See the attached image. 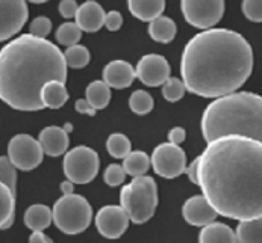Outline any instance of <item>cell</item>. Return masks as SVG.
Listing matches in <instances>:
<instances>
[{"label": "cell", "mask_w": 262, "mask_h": 243, "mask_svg": "<svg viewBox=\"0 0 262 243\" xmlns=\"http://www.w3.org/2000/svg\"><path fill=\"white\" fill-rule=\"evenodd\" d=\"M50 31H52V21H50V18H47L44 15L32 20V23L29 26V34L38 36V38H46L50 34Z\"/></svg>", "instance_id": "35"}, {"label": "cell", "mask_w": 262, "mask_h": 243, "mask_svg": "<svg viewBox=\"0 0 262 243\" xmlns=\"http://www.w3.org/2000/svg\"><path fill=\"white\" fill-rule=\"evenodd\" d=\"M85 99L96 109H105L111 102V88L103 80H94L86 86Z\"/></svg>", "instance_id": "24"}, {"label": "cell", "mask_w": 262, "mask_h": 243, "mask_svg": "<svg viewBox=\"0 0 262 243\" xmlns=\"http://www.w3.org/2000/svg\"><path fill=\"white\" fill-rule=\"evenodd\" d=\"M120 203L134 224H146L153 217L158 207V186L149 175L134 177L123 186Z\"/></svg>", "instance_id": "5"}, {"label": "cell", "mask_w": 262, "mask_h": 243, "mask_svg": "<svg viewBox=\"0 0 262 243\" xmlns=\"http://www.w3.org/2000/svg\"><path fill=\"white\" fill-rule=\"evenodd\" d=\"M64 129H66V132H67V133H70V132L73 130V126L69 123V124H66V127H64Z\"/></svg>", "instance_id": "43"}, {"label": "cell", "mask_w": 262, "mask_h": 243, "mask_svg": "<svg viewBox=\"0 0 262 243\" xmlns=\"http://www.w3.org/2000/svg\"><path fill=\"white\" fill-rule=\"evenodd\" d=\"M176 23L165 15H159L158 18L151 20L149 23V35L150 38L156 42L161 44H168L174 39L176 36Z\"/></svg>", "instance_id": "21"}, {"label": "cell", "mask_w": 262, "mask_h": 243, "mask_svg": "<svg viewBox=\"0 0 262 243\" xmlns=\"http://www.w3.org/2000/svg\"><path fill=\"white\" fill-rule=\"evenodd\" d=\"M185 138H187V132L182 127H173L168 132V142H171V143L181 145L185 140Z\"/></svg>", "instance_id": "38"}, {"label": "cell", "mask_w": 262, "mask_h": 243, "mask_svg": "<svg viewBox=\"0 0 262 243\" xmlns=\"http://www.w3.org/2000/svg\"><path fill=\"white\" fill-rule=\"evenodd\" d=\"M202 133L206 142L225 135H241L262 142V97L235 91L215 99L203 112Z\"/></svg>", "instance_id": "4"}, {"label": "cell", "mask_w": 262, "mask_h": 243, "mask_svg": "<svg viewBox=\"0 0 262 243\" xmlns=\"http://www.w3.org/2000/svg\"><path fill=\"white\" fill-rule=\"evenodd\" d=\"M153 171L162 178H176L187 169V154L185 151L171 142H164L158 145L150 157Z\"/></svg>", "instance_id": "10"}, {"label": "cell", "mask_w": 262, "mask_h": 243, "mask_svg": "<svg viewBox=\"0 0 262 243\" xmlns=\"http://www.w3.org/2000/svg\"><path fill=\"white\" fill-rule=\"evenodd\" d=\"M76 110L79 112V113H83V115H90V116H94L96 115V109L90 104V102L86 100V99H79L75 104Z\"/></svg>", "instance_id": "40"}, {"label": "cell", "mask_w": 262, "mask_h": 243, "mask_svg": "<svg viewBox=\"0 0 262 243\" xmlns=\"http://www.w3.org/2000/svg\"><path fill=\"white\" fill-rule=\"evenodd\" d=\"M124 178H126V171H124L123 165H118V163H111L103 173L105 183L111 187L121 186L124 183Z\"/></svg>", "instance_id": "33"}, {"label": "cell", "mask_w": 262, "mask_h": 243, "mask_svg": "<svg viewBox=\"0 0 262 243\" xmlns=\"http://www.w3.org/2000/svg\"><path fill=\"white\" fill-rule=\"evenodd\" d=\"M202 195L220 216L262 217V142L225 135L208 142L199 162Z\"/></svg>", "instance_id": "1"}, {"label": "cell", "mask_w": 262, "mask_h": 243, "mask_svg": "<svg viewBox=\"0 0 262 243\" xmlns=\"http://www.w3.org/2000/svg\"><path fill=\"white\" fill-rule=\"evenodd\" d=\"M96 228L106 239L121 237L129 227V216L121 206H105L96 214Z\"/></svg>", "instance_id": "12"}, {"label": "cell", "mask_w": 262, "mask_h": 243, "mask_svg": "<svg viewBox=\"0 0 262 243\" xmlns=\"http://www.w3.org/2000/svg\"><path fill=\"white\" fill-rule=\"evenodd\" d=\"M90 52L85 45H80V44H75V45H70L67 47V50L64 52V59H66V64L67 67L70 68H83L90 64Z\"/></svg>", "instance_id": "26"}, {"label": "cell", "mask_w": 262, "mask_h": 243, "mask_svg": "<svg viewBox=\"0 0 262 243\" xmlns=\"http://www.w3.org/2000/svg\"><path fill=\"white\" fill-rule=\"evenodd\" d=\"M121 26H123V15L118 11H110L105 18V28L111 32H117L120 31Z\"/></svg>", "instance_id": "36"}, {"label": "cell", "mask_w": 262, "mask_h": 243, "mask_svg": "<svg viewBox=\"0 0 262 243\" xmlns=\"http://www.w3.org/2000/svg\"><path fill=\"white\" fill-rule=\"evenodd\" d=\"M100 168L99 154L85 145L72 148L64 156V174L75 184L91 183Z\"/></svg>", "instance_id": "7"}, {"label": "cell", "mask_w": 262, "mask_h": 243, "mask_svg": "<svg viewBox=\"0 0 262 243\" xmlns=\"http://www.w3.org/2000/svg\"><path fill=\"white\" fill-rule=\"evenodd\" d=\"M58 9H59V14L64 18H73V17H76L79 5L76 3V0H61Z\"/></svg>", "instance_id": "37"}, {"label": "cell", "mask_w": 262, "mask_h": 243, "mask_svg": "<svg viewBox=\"0 0 262 243\" xmlns=\"http://www.w3.org/2000/svg\"><path fill=\"white\" fill-rule=\"evenodd\" d=\"M56 41L64 45V47H70L79 42L80 36H82V29L77 26V23L73 21H67L64 25H61L56 31Z\"/></svg>", "instance_id": "29"}, {"label": "cell", "mask_w": 262, "mask_h": 243, "mask_svg": "<svg viewBox=\"0 0 262 243\" xmlns=\"http://www.w3.org/2000/svg\"><path fill=\"white\" fill-rule=\"evenodd\" d=\"M8 157L17 169L28 173L41 165L44 150L38 139L20 133L8 142Z\"/></svg>", "instance_id": "9"}, {"label": "cell", "mask_w": 262, "mask_h": 243, "mask_svg": "<svg viewBox=\"0 0 262 243\" xmlns=\"http://www.w3.org/2000/svg\"><path fill=\"white\" fill-rule=\"evenodd\" d=\"M38 140L44 150V154L50 157H59L67 153L70 138L64 127L58 126H49L39 132Z\"/></svg>", "instance_id": "17"}, {"label": "cell", "mask_w": 262, "mask_h": 243, "mask_svg": "<svg viewBox=\"0 0 262 243\" xmlns=\"http://www.w3.org/2000/svg\"><path fill=\"white\" fill-rule=\"evenodd\" d=\"M199 162H200V156L195 157V159L188 165L187 169H185L189 181L194 183V184H199Z\"/></svg>", "instance_id": "39"}, {"label": "cell", "mask_w": 262, "mask_h": 243, "mask_svg": "<svg viewBox=\"0 0 262 243\" xmlns=\"http://www.w3.org/2000/svg\"><path fill=\"white\" fill-rule=\"evenodd\" d=\"M50 80H67V64L58 45L31 34L11 39L0 50V100L15 110L44 109L41 91Z\"/></svg>", "instance_id": "3"}, {"label": "cell", "mask_w": 262, "mask_h": 243, "mask_svg": "<svg viewBox=\"0 0 262 243\" xmlns=\"http://www.w3.org/2000/svg\"><path fill=\"white\" fill-rule=\"evenodd\" d=\"M53 224L64 234H80L93 221V208L82 195H64L52 208Z\"/></svg>", "instance_id": "6"}, {"label": "cell", "mask_w": 262, "mask_h": 243, "mask_svg": "<svg viewBox=\"0 0 262 243\" xmlns=\"http://www.w3.org/2000/svg\"><path fill=\"white\" fill-rule=\"evenodd\" d=\"M76 23L82 29V32H97L102 26H105L106 12L103 11L102 5L96 0H86L83 2L77 12H76Z\"/></svg>", "instance_id": "15"}, {"label": "cell", "mask_w": 262, "mask_h": 243, "mask_svg": "<svg viewBox=\"0 0 262 243\" xmlns=\"http://www.w3.org/2000/svg\"><path fill=\"white\" fill-rule=\"evenodd\" d=\"M151 166L150 157L144 151H130L124 159H123V168L127 175L130 177H138V175H144L149 171Z\"/></svg>", "instance_id": "25"}, {"label": "cell", "mask_w": 262, "mask_h": 243, "mask_svg": "<svg viewBox=\"0 0 262 243\" xmlns=\"http://www.w3.org/2000/svg\"><path fill=\"white\" fill-rule=\"evenodd\" d=\"M102 77H103V82L110 88L124 89L134 83V80L137 79V71L129 62L117 59V61H111L108 65H105V68L102 71Z\"/></svg>", "instance_id": "16"}, {"label": "cell", "mask_w": 262, "mask_h": 243, "mask_svg": "<svg viewBox=\"0 0 262 243\" xmlns=\"http://www.w3.org/2000/svg\"><path fill=\"white\" fill-rule=\"evenodd\" d=\"M217 211L203 195H195L188 198L182 207V216L189 225L203 227L217 219Z\"/></svg>", "instance_id": "14"}, {"label": "cell", "mask_w": 262, "mask_h": 243, "mask_svg": "<svg viewBox=\"0 0 262 243\" xmlns=\"http://www.w3.org/2000/svg\"><path fill=\"white\" fill-rule=\"evenodd\" d=\"M28 0H0V42L18 34L28 21Z\"/></svg>", "instance_id": "11"}, {"label": "cell", "mask_w": 262, "mask_h": 243, "mask_svg": "<svg viewBox=\"0 0 262 243\" xmlns=\"http://www.w3.org/2000/svg\"><path fill=\"white\" fill-rule=\"evenodd\" d=\"M52 222V210L44 204H34L25 211V225L32 231L46 230Z\"/></svg>", "instance_id": "22"}, {"label": "cell", "mask_w": 262, "mask_h": 243, "mask_svg": "<svg viewBox=\"0 0 262 243\" xmlns=\"http://www.w3.org/2000/svg\"><path fill=\"white\" fill-rule=\"evenodd\" d=\"M127 9L138 20L150 23L164 14L165 0H127Z\"/></svg>", "instance_id": "18"}, {"label": "cell", "mask_w": 262, "mask_h": 243, "mask_svg": "<svg viewBox=\"0 0 262 243\" xmlns=\"http://www.w3.org/2000/svg\"><path fill=\"white\" fill-rule=\"evenodd\" d=\"M12 216H15V193L0 181V230Z\"/></svg>", "instance_id": "27"}, {"label": "cell", "mask_w": 262, "mask_h": 243, "mask_svg": "<svg viewBox=\"0 0 262 243\" xmlns=\"http://www.w3.org/2000/svg\"><path fill=\"white\" fill-rule=\"evenodd\" d=\"M135 71L141 83L150 88H156V86H162L164 82L170 77L171 67L162 55L150 53L138 61Z\"/></svg>", "instance_id": "13"}, {"label": "cell", "mask_w": 262, "mask_h": 243, "mask_svg": "<svg viewBox=\"0 0 262 243\" xmlns=\"http://www.w3.org/2000/svg\"><path fill=\"white\" fill-rule=\"evenodd\" d=\"M253 48L241 34L206 29L187 42L181 76L188 92L219 99L238 91L253 71Z\"/></svg>", "instance_id": "2"}, {"label": "cell", "mask_w": 262, "mask_h": 243, "mask_svg": "<svg viewBox=\"0 0 262 243\" xmlns=\"http://www.w3.org/2000/svg\"><path fill=\"white\" fill-rule=\"evenodd\" d=\"M199 240L202 243H233L236 242V234L229 225H226L223 222L212 221V222L202 227V231L199 234Z\"/></svg>", "instance_id": "19"}, {"label": "cell", "mask_w": 262, "mask_h": 243, "mask_svg": "<svg viewBox=\"0 0 262 243\" xmlns=\"http://www.w3.org/2000/svg\"><path fill=\"white\" fill-rule=\"evenodd\" d=\"M28 2H32V3H44V2H49V0H28Z\"/></svg>", "instance_id": "44"}, {"label": "cell", "mask_w": 262, "mask_h": 243, "mask_svg": "<svg viewBox=\"0 0 262 243\" xmlns=\"http://www.w3.org/2000/svg\"><path fill=\"white\" fill-rule=\"evenodd\" d=\"M106 150L114 159H124L132 151V145L126 135L113 133L106 140Z\"/></svg>", "instance_id": "28"}, {"label": "cell", "mask_w": 262, "mask_h": 243, "mask_svg": "<svg viewBox=\"0 0 262 243\" xmlns=\"http://www.w3.org/2000/svg\"><path fill=\"white\" fill-rule=\"evenodd\" d=\"M0 181H3L14 193L17 192V168L8 156H0Z\"/></svg>", "instance_id": "32"}, {"label": "cell", "mask_w": 262, "mask_h": 243, "mask_svg": "<svg viewBox=\"0 0 262 243\" xmlns=\"http://www.w3.org/2000/svg\"><path fill=\"white\" fill-rule=\"evenodd\" d=\"M61 190H62V195H70V193H73V190H75V183H72V181L67 178L66 181H62Z\"/></svg>", "instance_id": "42"}, {"label": "cell", "mask_w": 262, "mask_h": 243, "mask_svg": "<svg viewBox=\"0 0 262 243\" xmlns=\"http://www.w3.org/2000/svg\"><path fill=\"white\" fill-rule=\"evenodd\" d=\"M181 9L188 25L206 31L223 18L225 0H181Z\"/></svg>", "instance_id": "8"}, {"label": "cell", "mask_w": 262, "mask_h": 243, "mask_svg": "<svg viewBox=\"0 0 262 243\" xmlns=\"http://www.w3.org/2000/svg\"><path fill=\"white\" fill-rule=\"evenodd\" d=\"M41 100L44 107L49 109H59L69 100V92L64 82L59 80H50L44 85L41 91Z\"/></svg>", "instance_id": "20"}, {"label": "cell", "mask_w": 262, "mask_h": 243, "mask_svg": "<svg viewBox=\"0 0 262 243\" xmlns=\"http://www.w3.org/2000/svg\"><path fill=\"white\" fill-rule=\"evenodd\" d=\"M235 234L236 242L262 243V217L239 221Z\"/></svg>", "instance_id": "23"}, {"label": "cell", "mask_w": 262, "mask_h": 243, "mask_svg": "<svg viewBox=\"0 0 262 243\" xmlns=\"http://www.w3.org/2000/svg\"><path fill=\"white\" fill-rule=\"evenodd\" d=\"M185 92H187V88L184 85V80H181L178 77L170 76L162 85V97L170 103H176V102L182 100Z\"/></svg>", "instance_id": "31"}, {"label": "cell", "mask_w": 262, "mask_h": 243, "mask_svg": "<svg viewBox=\"0 0 262 243\" xmlns=\"http://www.w3.org/2000/svg\"><path fill=\"white\" fill-rule=\"evenodd\" d=\"M243 14L253 23H262V0H243Z\"/></svg>", "instance_id": "34"}, {"label": "cell", "mask_w": 262, "mask_h": 243, "mask_svg": "<svg viewBox=\"0 0 262 243\" xmlns=\"http://www.w3.org/2000/svg\"><path fill=\"white\" fill-rule=\"evenodd\" d=\"M29 242L31 243H50L52 239L49 236H46L42 233V230H37V231H32V234L29 236Z\"/></svg>", "instance_id": "41"}, {"label": "cell", "mask_w": 262, "mask_h": 243, "mask_svg": "<svg viewBox=\"0 0 262 243\" xmlns=\"http://www.w3.org/2000/svg\"><path fill=\"white\" fill-rule=\"evenodd\" d=\"M129 107L137 115H147L153 110V99L147 91L137 89L129 97Z\"/></svg>", "instance_id": "30"}]
</instances>
